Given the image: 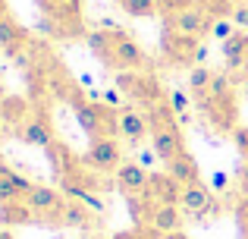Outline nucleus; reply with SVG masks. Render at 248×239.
Masks as SVG:
<instances>
[{
	"mask_svg": "<svg viewBox=\"0 0 248 239\" xmlns=\"http://www.w3.org/2000/svg\"><path fill=\"white\" fill-rule=\"evenodd\" d=\"M110 38H113L116 73H123V69H148V54L141 50V44L135 41L129 32H123V29H110Z\"/></svg>",
	"mask_w": 248,
	"mask_h": 239,
	"instance_id": "obj_10",
	"label": "nucleus"
},
{
	"mask_svg": "<svg viewBox=\"0 0 248 239\" xmlns=\"http://www.w3.org/2000/svg\"><path fill=\"white\" fill-rule=\"evenodd\" d=\"M236 183H239V189H242V195H248V164L242 160V167L236 170Z\"/></svg>",
	"mask_w": 248,
	"mask_h": 239,
	"instance_id": "obj_34",
	"label": "nucleus"
},
{
	"mask_svg": "<svg viewBox=\"0 0 248 239\" xmlns=\"http://www.w3.org/2000/svg\"><path fill=\"white\" fill-rule=\"evenodd\" d=\"M88 48H91V54H94L104 66L116 73V57H113V38H110V29L88 32Z\"/></svg>",
	"mask_w": 248,
	"mask_h": 239,
	"instance_id": "obj_24",
	"label": "nucleus"
},
{
	"mask_svg": "<svg viewBox=\"0 0 248 239\" xmlns=\"http://www.w3.org/2000/svg\"><path fill=\"white\" fill-rule=\"evenodd\" d=\"M211 82H214V73L207 66H192L188 69V92H192L195 104H204L207 95H211Z\"/></svg>",
	"mask_w": 248,
	"mask_h": 239,
	"instance_id": "obj_26",
	"label": "nucleus"
},
{
	"mask_svg": "<svg viewBox=\"0 0 248 239\" xmlns=\"http://www.w3.org/2000/svg\"><path fill=\"white\" fill-rule=\"evenodd\" d=\"M44 151H47L50 170H54V176H57V179H63V176H66L69 170H73V164H76V160H79V158H76V154L69 151L66 145H63L60 139H54V142H50L47 148H44Z\"/></svg>",
	"mask_w": 248,
	"mask_h": 239,
	"instance_id": "obj_25",
	"label": "nucleus"
},
{
	"mask_svg": "<svg viewBox=\"0 0 248 239\" xmlns=\"http://www.w3.org/2000/svg\"><path fill=\"white\" fill-rule=\"evenodd\" d=\"M113 3H120V0H113Z\"/></svg>",
	"mask_w": 248,
	"mask_h": 239,
	"instance_id": "obj_39",
	"label": "nucleus"
},
{
	"mask_svg": "<svg viewBox=\"0 0 248 239\" xmlns=\"http://www.w3.org/2000/svg\"><path fill=\"white\" fill-rule=\"evenodd\" d=\"M148 123H151V148L157 154V160H173L176 154L186 151V135L179 129V117L173 113L170 104H160L154 111H145Z\"/></svg>",
	"mask_w": 248,
	"mask_h": 239,
	"instance_id": "obj_2",
	"label": "nucleus"
},
{
	"mask_svg": "<svg viewBox=\"0 0 248 239\" xmlns=\"http://www.w3.org/2000/svg\"><path fill=\"white\" fill-rule=\"evenodd\" d=\"M226 183H230L226 173H214V189H226Z\"/></svg>",
	"mask_w": 248,
	"mask_h": 239,
	"instance_id": "obj_35",
	"label": "nucleus"
},
{
	"mask_svg": "<svg viewBox=\"0 0 248 239\" xmlns=\"http://www.w3.org/2000/svg\"><path fill=\"white\" fill-rule=\"evenodd\" d=\"M164 25H170V29H176V32H182V35L204 38V35H211L214 16L198 3V0H195L192 6H186V10H179V13H173V16H167Z\"/></svg>",
	"mask_w": 248,
	"mask_h": 239,
	"instance_id": "obj_9",
	"label": "nucleus"
},
{
	"mask_svg": "<svg viewBox=\"0 0 248 239\" xmlns=\"http://www.w3.org/2000/svg\"><path fill=\"white\" fill-rule=\"evenodd\" d=\"M201 113L211 120V126L217 129V132L232 135L239 129V101H236V92H232L230 76L214 73L211 95H207V101L201 104Z\"/></svg>",
	"mask_w": 248,
	"mask_h": 239,
	"instance_id": "obj_1",
	"label": "nucleus"
},
{
	"mask_svg": "<svg viewBox=\"0 0 248 239\" xmlns=\"http://www.w3.org/2000/svg\"><path fill=\"white\" fill-rule=\"evenodd\" d=\"M223 60H226V69H232V73L248 66V32H236L232 38H226L223 41Z\"/></svg>",
	"mask_w": 248,
	"mask_h": 239,
	"instance_id": "obj_22",
	"label": "nucleus"
},
{
	"mask_svg": "<svg viewBox=\"0 0 248 239\" xmlns=\"http://www.w3.org/2000/svg\"><path fill=\"white\" fill-rule=\"evenodd\" d=\"M154 158H157V154H154V148H151V151H141L139 164H141V167H145V164H154Z\"/></svg>",
	"mask_w": 248,
	"mask_h": 239,
	"instance_id": "obj_36",
	"label": "nucleus"
},
{
	"mask_svg": "<svg viewBox=\"0 0 248 239\" xmlns=\"http://www.w3.org/2000/svg\"><path fill=\"white\" fill-rule=\"evenodd\" d=\"M31 189H35V183L29 176H22V173L10 170L6 164H0V202H19Z\"/></svg>",
	"mask_w": 248,
	"mask_h": 239,
	"instance_id": "obj_17",
	"label": "nucleus"
},
{
	"mask_svg": "<svg viewBox=\"0 0 248 239\" xmlns=\"http://www.w3.org/2000/svg\"><path fill=\"white\" fill-rule=\"evenodd\" d=\"M97 221H101V214L91 211L88 205L76 202V198H69L66 208H63V227L66 230H91V227H97Z\"/></svg>",
	"mask_w": 248,
	"mask_h": 239,
	"instance_id": "obj_20",
	"label": "nucleus"
},
{
	"mask_svg": "<svg viewBox=\"0 0 248 239\" xmlns=\"http://www.w3.org/2000/svg\"><path fill=\"white\" fill-rule=\"evenodd\" d=\"M116 6H120L126 16H135V19H151V16L160 13L157 0H120Z\"/></svg>",
	"mask_w": 248,
	"mask_h": 239,
	"instance_id": "obj_27",
	"label": "nucleus"
},
{
	"mask_svg": "<svg viewBox=\"0 0 248 239\" xmlns=\"http://www.w3.org/2000/svg\"><path fill=\"white\" fill-rule=\"evenodd\" d=\"M25 41H29V35L22 32V25H19L10 13H0V48L16 60V57L25 50Z\"/></svg>",
	"mask_w": 248,
	"mask_h": 239,
	"instance_id": "obj_18",
	"label": "nucleus"
},
{
	"mask_svg": "<svg viewBox=\"0 0 248 239\" xmlns=\"http://www.w3.org/2000/svg\"><path fill=\"white\" fill-rule=\"evenodd\" d=\"M85 164L97 173H116L123 164V145L116 135H104V139H91L88 151H85Z\"/></svg>",
	"mask_w": 248,
	"mask_h": 239,
	"instance_id": "obj_8",
	"label": "nucleus"
},
{
	"mask_svg": "<svg viewBox=\"0 0 248 239\" xmlns=\"http://www.w3.org/2000/svg\"><path fill=\"white\" fill-rule=\"evenodd\" d=\"M44 10V32L60 38H73L82 32V0H38Z\"/></svg>",
	"mask_w": 248,
	"mask_h": 239,
	"instance_id": "obj_5",
	"label": "nucleus"
},
{
	"mask_svg": "<svg viewBox=\"0 0 248 239\" xmlns=\"http://www.w3.org/2000/svg\"><path fill=\"white\" fill-rule=\"evenodd\" d=\"M232 145H236V151H239V158L248 164V126H239L236 132H232Z\"/></svg>",
	"mask_w": 248,
	"mask_h": 239,
	"instance_id": "obj_31",
	"label": "nucleus"
},
{
	"mask_svg": "<svg viewBox=\"0 0 248 239\" xmlns=\"http://www.w3.org/2000/svg\"><path fill=\"white\" fill-rule=\"evenodd\" d=\"M164 239H188V236H186V233L179 230V233H170V236H164Z\"/></svg>",
	"mask_w": 248,
	"mask_h": 239,
	"instance_id": "obj_37",
	"label": "nucleus"
},
{
	"mask_svg": "<svg viewBox=\"0 0 248 239\" xmlns=\"http://www.w3.org/2000/svg\"><path fill=\"white\" fill-rule=\"evenodd\" d=\"M167 173L176 179L179 186H192V183H201V167H198V160H195V154H188V151H182V154H176L173 160H167Z\"/></svg>",
	"mask_w": 248,
	"mask_h": 239,
	"instance_id": "obj_19",
	"label": "nucleus"
},
{
	"mask_svg": "<svg viewBox=\"0 0 248 239\" xmlns=\"http://www.w3.org/2000/svg\"><path fill=\"white\" fill-rule=\"evenodd\" d=\"M16 135H19V142H25V145H35V148H47L50 142L57 139L54 123H50L47 111H44V107H38V104H35V111H31V117L16 129Z\"/></svg>",
	"mask_w": 248,
	"mask_h": 239,
	"instance_id": "obj_11",
	"label": "nucleus"
},
{
	"mask_svg": "<svg viewBox=\"0 0 248 239\" xmlns=\"http://www.w3.org/2000/svg\"><path fill=\"white\" fill-rule=\"evenodd\" d=\"M113 179H116V189L129 198V195H145L148 183H151V173H148L139 160H123L120 170L113 173Z\"/></svg>",
	"mask_w": 248,
	"mask_h": 239,
	"instance_id": "obj_14",
	"label": "nucleus"
},
{
	"mask_svg": "<svg viewBox=\"0 0 248 239\" xmlns=\"http://www.w3.org/2000/svg\"><path fill=\"white\" fill-rule=\"evenodd\" d=\"M116 92L126 95L132 104L145 107V111H154V107L167 104V95H170L145 69H123V73H116Z\"/></svg>",
	"mask_w": 248,
	"mask_h": 239,
	"instance_id": "obj_4",
	"label": "nucleus"
},
{
	"mask_svg": "<svg viewBox=\"0 0 248 239\" xmlns=\"http://www.w3.org/2000/svg\"><path fill=\"white\" fill-rule=\"evenodd\" d=\"M69 107H73L82 132L88 135V142L91 139H104V135H116V107L88 101L82 92H76L73 98H69ZM116 139H120V135H116Z\"/></svg>",
	"mask_w": 248,
	"mask_h": 239,
	"instance_id": "obj_3",
	"label": "nucleus"
},
{
	"mask_svg": "<svg viewBox=\"0 0 248 239\" xmlns=\"http://www.w3.org/2000/svg\"><path fill=\"white\" fill-rule=\"evenodd\" d=\"M148 198L154 205H179V195H182V186L176 183L173 176L164 170V173H151V183H148Z\"/></svg>",
	"mask_w": 248,
	"mask_h": 239,
	"instance_id": "obj_16",
	"label": "nucleus"
},
{
	"mask_svg": "<svg viewBox=\"0 0 248 239\" xmlns=\"http://www.w3.org/2000/svg\"><path fill=\"white\" fill-rule=\"evenodd\" d=\"M236 32H239V29H236V22H232L230 16H223V19H214V25H211V35L217 38L220 44H223L226 38H232Z\"/></svg>",
	"mask_w": 248,
	"mask_h": 239,
	"instance_id": "obj_28",
	"label": "nucleus"
},
{
	"mask_svg": "<svg viewBox=\"0 0 248 239\" xmlns=\"http://www.w3.org/2000/svg\"><path fill=\"white\" fill-rule=\"evenodd\" d=\"M179 208L186 217H211V214H217V198H214L211 186L192 183V186H182Z\"/></svg>",
	"mask_w": 248,
	"mask_h": 239,
	"instance_id": "obj_12",
	"label": "nucleus"
},
{
	"mask_svg": "<svg viewBox=\"0 0 248 239\" xmlns=\"http://www.w3.org/2000/svg\"><path fill=\"white\" fill-rule=\"evenodd\" d=\"M22 223H38L35 211L29 208L25 198H19V202H0V227H22Z\"/></svg>",
	"mask_w": 248,
	"mask_h": 239,
	"instance_id": "obj_23",
	"label": "nucleus"
},
{
	"mask_svg": "<svg viewBox=\"0 0 248 239\" xmlns=\"http://www.w3.org/2000/svg\"><path fill=\"white\" fill-rule=\"evenodd\" d=\"M236 223H239V233H242V239H248V195H242L236 202Z\"/></svg>",
	"mask_w": 248,
	"mask_h": 239,
	"instance_id": "obj_29",
	"label": "nucleus"
},
{
	"mask_svg": "<svg viewBox=\"0 0 248 239\" xmlns=\"http://www.w3.org/2000/svg\"><path fill=\"white\" fill-rule=\"evenodd\" d=\"M195 0H157V6H160V16H173V13H179V10H186V6H192Z\"/></svg>",
	"mask_w": 248,
	"mask_h": 239,
	"instance_id": "obj_32",
	"label": "nucleus"
},
{
	"mask_svg": "<svg viewBox=\"0 0 248 239\" xmlns=\"http://www.w3.org/2000/svg\"><path fill=\"white\" fill-rule=\"evenodd\" d=\"M0 98H3V85H0Z\"/></svg>",
	"mask_w": 248,
	"mask_h": 239,
	"instance_id": "obj_38",
	"label": "nucleus"
},
{
	"mask_svg": "<svg viewBox=\"0 0 248 239\" xmlns=\"http://www.w3.org/2000/svg\"><path fill=\"white\" fill-rule=\"evenodd\" d=\"M29 208L35 211V221L44 227H63V208H66V192L54 189V186H41L35 183V189L25 195Z\"/></svg>",
	"mask_w": 248,
	"mask_h": 239,
	"instance_id": "obj_6",
	"label": "nucleus"
},
{
	"mask_svg": "<svg viewBox=\"0 0 248 239\" xmlns=\"http://www.w3.org/2000/svg\"><path fill=\"white\" fill-rule=\"evenodd\" d=\"M232 22H236V29L239 32H248V0H245V3H236V6H232Z\"/></svg>",
	"mask_w": 248,
	"mask_h": 239,
	"instance_id": "obj_33",
	"label": "nucleus"
},
{
	"mask_svg": "<svg viewBox=\"0 0 248 239\" xmlns=\"http://www.w3.org/2000/svg\"><path fill=\"white\" fill-rule=\"evenodd\" d=\"M182 217L186 214H182L179 205H151V214H148L145 227H151L154 233H160V236H170V233H179Z\"/></svg>",
	"mask_w": 248,
	"mask_h": 239,
	"instance_id": "obj_15",
	"label": "nucleus"
},
{
	"mask_svg": "<svg viewBox=\"0 0 248 239\" xmlns=\"http://www.w3.org/2000/svg\"><path fill=\"white\" fill-rule=\"evenodd\" d=\"M116 135H120L126 145H141L145 139H151V123L141 111L135 107H120L116 111Z\"/></svg>",
	"mask_w": 248,
	"mask_h": 239,
	"instance_id": "obj_13",
	"label": "nucleus"
},
{
	"mask_svg": "<svg viewBox=\"0 0 248 239\" xmlns=\"http://www.w3.org/2000/svg\"><path fill=\"white\" fill-rule=\"evenodd\" d=\"M31 111H35V104H31V101H25V98H16V95L0 98V120H3L13 132H16V129L31 117Z\"/></svg>",
	"mask_w": 248,
	"mask_h": 239,
	"instance_id": "obj_21",
	"label": "nucleus"
},
{
	"mask_svg": "<svg viewBox=\"0 0 248 239\" xmlns=\"http://www.w3.org/2000/svg\"><path fill=\"white\" fill-rule=\"evenodd\" d=\"M198 48H201V38L192 35H182V32L164 25V35H160V50H164V60L170 66H198Z\"/></svg>",
	"mask_w": 248,
	"mask_h": 239,
	"instance_id": "obj_7",
	"label": "nucleus"
},
{
	"mask_svg": "<svg viewBox=\"0 0 248 239\" xmlns=\"http://www.w3.org/2000/svg\"><path fill=\"white\" fill-rule=\"evenodd\" d=\"M167 104L173 107L176 117H186V111H188V95L186 92H170L167 95Z\"/></svg>",
	"mask_w": 248,
	"mask_h": 239,
	"instance_id": "obj_30",
	"label": "nucleus"
}]
</instances>
